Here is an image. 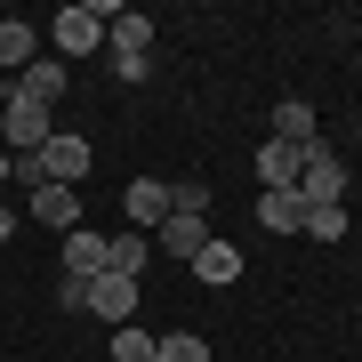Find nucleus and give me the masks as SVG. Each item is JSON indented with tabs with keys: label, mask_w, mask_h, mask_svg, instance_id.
Instances as JSON below:
<instances>
[{
	"label": "nucleus",
	"mask_w": 362,
	"mask_h": 362,
	"mask_svg": "<svg viewBox=\"0 0 362 362\" xmlns=\"http://www.w3.org/2000/svg\"><path fill=\"white\" fill-rule=\"evenodd\" d=\"M298 202H306V209H346V161H338L330 145H314V153H306V177H298Z\"/></svg>",
	"instance_id": "nucleus-2"
},
{
	"label": "nucleus",
	"mask_w": 362,
	"mask_h": 362,
	"mask_svg": "<svg viewBox=\"0 0 362 362\" xmlns=\"http://www.w3.org/2000/svg\"><path fill=\"white\" fill-rule=\"evenodd\" d=\"M8 233H16V218H8V202H0V242H8Z\"/></svg>",
	"instance_id": "nucleus-22"
},
{
	"label": "nucleus",
	"mask_w": 362,
	"mask_h": 362,
	"mask_svg": "<svg viewBox=\"0 0 362 362\" xmlns=\"http://www.w3.org/2000/svg\"><path fill=\"white\" fill-rule=\"evenodd\" d=\"M153 362H209V346L194 330H169V338H153Z\"/></svg>",
	"instance_id": "nucleus-18"
},
{
	"label": "nucleus",
	"mask_w": 362,
	"mask_h": 362,
	"mask_svg": "<svg viewBox=\"0 0 362 362\" xmlns=\"http://www.w3.org/2000/svg\"><path fill=\"white\" fill-rule=\"evenodd\" d=\"M89 137H73V129H57L49 145H40V177H49V185H81V177H89Z\"/></svg>",
	"instance_id": "nucleus-4"
},
{
	"label": "nucleus",
	"mask_w": 362,
	"mask_h": 362,
	"mask_svg": "<svg viewBox=\"0 0 362 362\" xmlns=\"http://www.w3.org/2000/svg\"><path fill=\"white\" fill-rule=\"evenodd\" d=\"M105 266L137 282V266H145V233H113V242H105Z\"/></svg>",
	"instance_id": "nucleus-17"
},
{
	"label": "nucleus",
	"mask_w": 362,
	"mask_h": 362,
	"mask_svg": "<svg viewBox=\"0 0 362 362\" xmlns=\"http://www.w3.org/2000/svg\"><path fill=\"white\" fill-rule=\"evenodd\" d=\"M105 25H113V0H81V8H57V57H65V65H73V57H89L97 49V40H105Z\"/></svg>",
	"instance_id": "nucleus-1"
},
{
	"label": "nucleus",
	"mask_w": 362,
	"mask_h": 362,
	"mask_svg": "<svg viewBox=\"0 0 362 362\" xmlns=\"http://www.w3.org/2000/svg\"><path fill=\"white\" fill-rule=\"evenodd\" d=\"M16 97H33V105H57V97H65V65H57V57H33V65L16 73Z\"/></svg>",
	"instance_id": "nucleus-12"
},
{
	"label": "nucleus",
	"mask_w": 362,
	"mask_h": 362,
	"mask_svg": "<svg viewBox=\"0 0 362 362\" xmlns=\"http://www.w3.org/2000/svg\"><path fill=\"white\" fill-rule=\"evenodd\" d=\"M161 250L194 266L202 250H209V209H169V218H161Z\"/></svg>",
	"instance_id": "nucleus-7"
},
{
	"label": "nucleus",
	"mask_w": 362,
	"mask_h": 362,
	"mask_svg": "<svg viewBox=\"0 0 362 362\" xmlns=\"http://www.w3.org/2000/svg\"><path fill=\"white\" fill-rule=\"evenodd\" d=\"M89 314H97V322H113V330H121V322H137V282L105 266L97 282H89Z\"/></svg>",
	"instance_id": "nucleus-5"
},
{
	"label": "nucleus",
	"mask_w": 362,
	"mask_h": 362,
	"mask_svg": "<svg viewBox=\"0 0 362 362\" xmlns=\"http://www.w3.org/2000/svg\"><path fill=\"white\" fill-rule=\"evenodd\" d=\"M105 40H113V57H153V16L145 8H113Z\"/></svg>",
	"instance_id": "nucleus-8"
},
{
	"label": "nucleus",
	"mask_w": 362,
	"mask_h": 362,
	"mask_svg": "<svg viewBox=\"0 0 362 362\" xmlns=\"http://www.w3.org/2000/svg\"><path fill=\"white\" fill-rule=\"evenodd\" d=\"M306 233L314 242H338V233H346V209H306Z\"/></svg>",
	"instance_id": "nucleus-20"
},
{
	"label": "nucleus",
	"mask_w": 362,
	"mask_h": 362,
	"mask_svg": "<svg viewBox=\"0 0 362 362\" xmlns=\"http://www.w3.org/2000/svg\"><path fill=\"white\" fill-rule=\"evenodd\" d=\"M57 306H65V314H89V282H73V274H65V282H57Z\"/></svg>",
	"instance_id": "nucleus-21"
},
{
	"label": "nucleus",
	"mask_w": 362,
	"mask_h": 362,
	"mask_svg": "<svg viewBox=\"0 0 362 362\" xmlns=\"http://www.w3.org/2000/svg\"><path fill=\"white\" fill-rule=\"evenodd\" d=\"M121 209H129V233H137V226H161V218H169V185H161V177H137L129 194H121Z\"/></svg>",
	"instance_id": "nucleus-11"
},
{
	"label": "nucleus",
	"mask_w": 362,
	"mask_h": 362,
	"mask_svg": "<svg viewBox=\"0 0 362 362\" xmlns=\"http://www.w3.org/2000/svg\"><path fill=\"white\" fill-rule=\"evenodd\" d=\"M274 137L298 145V153H314V145H322V137H314V105L306 97H282V105H274Z\"/></svg>",
	"instance_id": "nucleus-10"
},
{
	"label": "nucleus",
	"mask_w": 362,
	"mask_h": 362,
	"mask_svg": "<svg viewBox=\"0 0 362 362\" xmlns=\"http://www.w3.org/2000/svg\"><path fill=\"white\" fill-rule=\"evenodd\" d=\"M298 177H306V153L282 137H266L258 145V194H298Z\"/></svg>",
	"instance_id": "nucleus-6"
},
{
	"label": "nucleus",
	"mask_w": 362,
	"mask_h": 362,
	"mask_svg": "<svg viewBox=\"0 0 362 362\" xmlns=\"http://www.w3.org/2000/svg\"><path fill=\"white\" fill-rule=\"evenodd\" d=\"M0 65H8V73H25V65H33V25L0 16Z\"/></svg>",
	"instance_id": "nucleus-16"
},
{
	"label": "nucleus",
	"mask_w": 362,
	"mask_h": 362,
	"mask_svg": "<svg viewBox=\"0 0 362 362\" xmlns=\"http://www.w3.org/2000/svg\"><path fill=\"white\" fill-rule=\"evenodd\" d=\"M194 282H242V250H233V242H209L202 258H194Z\"/></svg>",
	"instance_id": "nucleus-15"
},
{
	"label": "nucleus",
	"mask_w": 362,
	"mask_h": 362,
	"mask_svg": "<svg viewBox=\"0 0 362 362\" xmlns=\"http://www.w3.org/2000/svg\"><path fill=\"white\" fill-rule=\"evenodd\" d=\"M258 226L266 233H306V202L298 194H258Z\"/></svg>",
	"instance_id": "nucleus-14"
},
{
	"label": "nucleus",
	"mask_w": 362,
	"mask_h": 362,
	"mask_svg": "<svg viewBox=\"0 0 362 362\" xmlns=\"http://www.w3.org/2000/svg\"><path fill=\"white\" fill-rule=\"evenodd\" d=\"M113 362H153V338H145L137 322H121L113 330Z\"/></svg>",
	"instance_id": "nucleus-19"
},
{
	"label": "nucleus",
	"mask_w": 362,
	"mask_h": 362,
	"mask_svg": "<svg viewBox=\"0 0 362 362\" xmlns=\"http://www.w3.org/2000/svg\"><path fill=\"white\" fill-rule=\"evenodd\" d=\"M65 274H73V282H97V274H105V233L97 226H73L65 233Z\"/></svg>",
	"instance_id": "nucleus-9"
},
{
	"label": "nucleus",
	"mask_w": 362,
	"mask_h": 362,
	"mask_svg": "<svg viewBox=\"0 0 362 362\" xmlns=\"http://www.w3.org/2000/svg\"><path fill=\"white\" fill-rule=\"evenodd\" d=\"M0 137H8L16 153H40V145L57 137V121H49V105H33V97H8V113H0Z\"/></svg>",
	"instance_id": "nucleus-3"
},
{
	"label": "nucleus",
	"mask_w": 362,
	"mask_h": 362,
	"mask_svg": "<svg viewBox=\"0 0 362 362\" xmlns=\"http://www.w3.org/2000/svg\"><path fill=\"white\" fill-rule=\"evenodd\" d=\"M33 218L57 226V233H73L81 226V194H73V185H40V194H33Z\"/></svg>",
	"instance_id": "nucleus-13"
}]
</instances>
